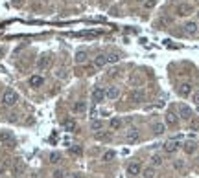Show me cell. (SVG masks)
I'll return each mask as SVG.
<instances>
[{"label": "cell", "mask_w": 199, "mask_h": 178, "mask_svg": "<svg viewBox=\"0 0 199 178\" xmlns=\"http://www.w3.org/2000/svg\"><path fill=\"white\" fill-rule=\"evenodd\" d=\"M17 101H19V94L13 88L4 90V94H2V105L4 107H13V105H17Z\"/></svg>", "instance_id": "cell-1"}, {"label": "cell", "mask_w": 199, "mask_h": 178, "mask_svg": "<svg viewBox=\"0 0 199 178\" xmlns=\"http://www.w3.org/2000/svg\"><path fill=\"white\" fill-rule=\"evenodd\" d=\"M179 118H181V120H185V121H190L192 118H194L192 108L186 107V105H179Z\"/></svg>", "instance_id": "cell-2"}, {"label": "cell", "mask_w": 199, "mask_h": 178, "mask_svg": "<svg viewBox=\"0 0 199 178\" xmlns=\"http://www.w3.org/2000/svg\"><path fill=\"white\" fill-rule=\"evenodd\" d=\"M140 140V132L137 130V128H129L127 134H126V143L127 145H133V143H137Z\"/></svg>", "instance_id": "cell-3"}, {"label": "cell", "mask_w": 199, "mask_h": 178, "mask_svg": "<svg viewBox=\"0 0 199 178\" xmlns=\"http://www.w3.org/2000/svg\"><path fill=\"white\" fill-rule=\"evenodd\" d=\"M0 143H4L8 147H15V138L11 136V132H8V130L0 132Z\"/></svg>", "instance_id": "cell-4"}, {"label": "cell", "mask_w": 199, "mask_h": 178, "mask_svg": "<svg viewBox=\"0 0 199 178\" xmlns=\"http://www.w3.org/2000/svg\"><path fill=\"white\" fill-rule=\"evenodd\" d=\"M127 99L131 103H140V101H144V92L142 90H131L127 94Z\"/></svg>", "instance_id": "cell-5"}, {"label": "cell", "mask_w": 199, "mask_h": 178, "mask_svg": "<svg viewBox=\"0 0 199 178\" xmlns=\"http://www.w3.org/2000/svg\"><path fill=\"white\" fill-rule=\"evenodd\" d=\"M92 101H94V103L105 101V90H103V88H100V86H96V88L92 90Z\"/></svg>", "instance_id": "cell-6"}, {"label": "cell", "mask_w": 199, "mask_h": 178, "mask_svg": "<svg viewBox=\"0 0 199 178\" xmlns=\"http://www.w3.org/2000/svg\"><path fill=\"white\" fill-rule=\"evenodd\" d=\"M192 6L190 4H179L177 6V15L179 17H188V15H192Z\"/></svg>", "instance_id": "cell-7"}, {"label": "cell", "mask_w": 199, "mask_h": 178, "mask_svg": "<svg viewBox=\"0 0 199 178\" xmlns=\"http://www.w3.org/2000/svg\"><path fill=\"white\" fill-rule=\"evenodd\" d=\"M177 92H179V96H181V97H188L192 94V85H190V83H183V85H179Z\"/></svg>", "instance_id": "cell-8"}, {"label": "cell", "mask_w": 199, "mask_h": 178, "mask_svg": "<svg viewBox=\"0 0 199 178\" xmlns=\"http://www.w3.org/2000/svg\"><path fill=\"white\" fill-rule=\"evenodd\" d=\"M105 97H107V99H111V101L118 99V97H120V90H118V86H109L107 90H105Z\"/></svg>", "instance_id": "cell-9"}, {"label": "cell", "mask_w": 199, "mask_h": 178, "mask_svg": "<svg viewBox=\"0 0 199 178\" xmlns=\"http://www.w3.org/2000/svg\"><path fill=\"white\" fill-rule=\"evenodd\" d=\"M177 149H179V140H177V138L168 140L166 143H164V151H166V152H175Z\"/></svg>", "instance_id": "cell-10"}, {"label": "cell", "mask_w": 199, "mask_h": 178, "mask_svg": "<svg viewBox=\"0 0 199 178\" xmlns=\"http://www.w3.org/2000/svg\"><path fill=\"white\" fill-rule=\"evenodd\" d=\"M72 112L74 114H85L87 112V103L85 101H76L72 105Z\"/></svg>", "instance_id": "cell-11"}, {"label": "cell", "mask_w": 199, "mask_h": 178, "mask_svg": "<svg viewBox=\"0 0 199 178\" xmlns=\"http://www.w3.org/2000/svg\"><path fill=\"white\" fill-rule=\"evenodd\" d=\"M142 173V167L137 164V162H133V164H129L127 165V175L129 176H138Z\"/></svg>", "instance_id": "cell-12"}, {"label": "cell", "mask_w": 199, "mask_h": 178, "mask_svg": "<svg viewBox=\"0 0 199 178\" xmlns=\"http://www.w3.org/2000/svg\"><path fill=\"white\" fill-rule=\"evenodd\" d=\"M185 33L186 35H197V22H194V20L186 22L185 24Z\"/></svg>", "instance_id": "cell-13"}, {"label": "cell", "mask_w": 199, "mask_h": 178, "mask_svg": "<svg viewBox=\"0 0 199 178\" xmlns=\"http://www.w3.org/2000/svg\"><path fill=\"white\" fill-rule=\"evenodd\" d=\"M50 63H52V59H50L48 55H43V57H39V61H37V68L39 70H46V68L50 66Z\"/></svg>", "instance_id": "cell-14"}, {"label": "cell", "mask_w": 199, "mask_h": 178, "mask_svg": "<svg viewBox=\"0 0 199 178\" xmlns=\"http://www.w3.org/2000/svg\"><path fill=\"white\" fill-rule=\"evenodd\" d=\"M30 86H33V88H39V86H43L44 85V79L41 77V75H32L30 77Z\"/></svg>", "instance_id": "cell-15"}, {"label": "cell", "mask_w": 199, "mask_h": 178, "mask_svg": "<svg viewBox=\"0 0 199 178\" xmlns=\"http://www.w3.org/2000/svg\"><path fill=\"white\" fill-rule=\"evenodd\" d=\"M122 125H124V121L120 118H113V120L109 121V128H111V130H120Z\"/></svg>", "instance_id": "cell-16"}, {"label": "cell", "mask_w": 199, "mask_h": 178, "mask_svg": "<svg viewBox=\"0 0 199 178\" xmlns=\"http://www.w3.org/2000/svg\"><path fill=\"white\" fill-rule=\"evenodd\" d=\"M63 127H65V130H68V132H74L76 130V127H78V123H76V120H65V123H63Z\"/></svg>", "instance_id": "cell-17"}, {"label": "cell", "mask_w": 199, "mask_h": 178, "mask_svg": "<svg viewBox=\"0 0 199 178\" xmlns=\"http://www.w3.org/2000/svg\"><path fill=\"white\" fill-rule=\"evenodd\" d=\"M107 64V55H96L94 57V66L96 68H103Z\"/></svg>", "instance_id": "cell-18"}, {"label": "cell", "mask_w": 199, "mask_h": 178, "mask_svg": "<svg viewBox=\"0 0 199 178\" xmlns=\"http://www.w3.org/2000/svg\"><path fill=\"white\" fill-rule=\"evenodd\" d=\"M78 64H85L87 61H89V57H87V52H83V50H79L78 53H76V59H74Z\"/></svg>", "instance_id": "cell-19"}, {"label": "cell", "mask_w": 199, "mask_h": 178, "mask_svg": "<svg viewBox=\"0 0 199 178\" xmlns=\"http://www.w3.org/2000/svg\"><path fill=\"white\" fill-rule=\"evenodd\" d=\"M166 123H168V125H177V114H175V112H168V114H166Z\"/></svg>", "instance_id": "cell-20"}, {"label": "cell", "mask_w": 199, "mask_h": 178, "mask_svg": "<svg viewBox=\"0 0 199 178\" xmlns=\"http://www.w3.org/2000/svg\"><path fill=\"white\" fill-rule=\"evenodd\" d=\"M142 176L144 178H153V176H155V167H146V169H144L142 171Z\"/></svg>", "instance_id": "cell-21"}, {"label": "cell", "mask_w": 199, "mask_h": 178, "mask_svg": "<svg viewBox=\"0 0 199 178\" xmlns=\"http://www.w3.org/2000/svg\"><path fill=\"white\" fill-rule=\"evenodd\" d=\"M114 160V152L113 151H105L102 156V162H113Z\"/></svg>", "instance_id": "cell-22"}, {"label": "cell", "mask_w": 199, "mask_h": 178, "mask_svg": "<svg viewBox=\"0 0 199 178\" xmlns=\"http://www.w3.org/2000/svg\"><path fill=\"white\" fill-rule=\"evenodd\" d=\"M91 128H92V130H102V128H103V123L102 121H100V120H94L92 123H91Z\"/></svg>", "instance_id": "cell-23"}, {"label": "cell", "mask_w": 199, "mask_h": 178, "mask_svg": "<svg viewBox=\"0 0 199 178\" xmlns=\"http://www.w3.org/2000/svg\"><path fill=\"white\" fill-rule=\"evenodd\" d=\"M161 164H162V156H161V154H155V156L151 158V165H153V167H159Z\"/></svg>", "instance_id": "cell-24"}, {"label": "cell", "mask_w": 199, "mask_h": 178, "mask_svg": "<svg viewBox=\"0 0 199 178\" xmlns=\"http://www.w3.org/2000/svg\"><path fill=\"white\" fill-rule=\"evenodd\" d=\"M164 128H166V127H164L162 123H157V125L153 127V130H155V134H157V136H161V134H164Z\"/></svg>", "instance_id": "cell-25"}, {"label": "cell", "mask_w": 199, "mask_h": 178, "mask_svg": "<svg viewBox=\"0 0 199 178\" xmlns=\"http://www.w3.org/2000/svg\"><path fill=\"white\" fill-rule=\"evenodd\" d=\"M157 6V0H144V7L146 9H153Z\"/></svg>", "instance_id": "cell-26"}, {"label": "cell", "mask_w": 199, "mask_h": 178, "mask_svg": "<svg viewBox=\"0 0 199 178\" xmlns=\"http://www.w3.org/2000/svg\"><path fill=\"white\" fill-rule=\"evenodd\" d=\"M185 151L188 152V154H192L194 151H196V143H192V141H188L186 145H185Z\"/></svg>", "instance_id": "cell-27"}, {"label": "cell", "mask_w": 199, "mask_h": 178, "mask_svg": "<svg viewBox=\"0 0 199 178\" xmlns=\"http://www.w3.org/2000/svg\"><path fill=\"white\" fill-rule=\"evenodd\" d=\"M96 140H102V141H105V140H109V132H96Z\"/></svg>", "instance_id": "cell-28"}, {"label": "cell", "mask_w": 199, "mask_h": 178, "mask_svg": "<svg viewBox=\"0 0 199 178\" xmlns=\"http://www.w3.org/2000/svg\"><path fill=\"white\" fill-rule=\"evenodd\" d=\"M190 130H199V120H190Z\"/></svg>", "instance_id": "cell-29"}, {"label": "cell", "mask_w": 199, "mask_h": 178, "mask_svg": "<svg viewBox=\"0 0 199 178\" xmlns=\"http://www.w3.org/2000/svg\"><path fill=\"white\" fill-rule=\"evenodd\" d=\"M21 171H22V162L17 158V160H15V175H19Z\"/></svg>", "instance_id": "cell-30"}, {"label": "cell", "mask_w": 199, "mask_h": 178, "mask_svg": "<svg viewBox=\"0 0 199 178\" xmlns=\"http://www.w3.org/2000/svg\"><path fill=\"white\" fill-rule=\"evenodd\" d=\"M59 160H61V156H59L57 152H52V154H50V162H52V164H59Z\"/></svg>", "instance_id": "cell-31"}, {"label": "cell", "mask_w": 199, "mask_h": 178, "mask_svg": "<svg viewBox=\"0 0 199 178\" xmlns=\"http://www.w3.org/2000/svg\"><path fill=\"white\" fill-rule=\"evenodd\" d=\"M118 59H120V57H118L116 53H109V55H107V63H116Z\"/></svg>", "instance_id": "cell-32"}, {"label": "cell", "mask_w": 199, "mask_h": 178, "mask_svg": "<svg viewBox=\"0 0 199 178\" xmlns=\"http://www.w3.org/2000/svg\"><path fill=\"white\" fill-rule=\"evenodd\" d=\"M54 178H65V173L61 169H56L54 171Z\"/></svg>", "instance_id": "cell-33"}, {"label": "cell", "mask_w": 199, "mask_h": 178, "mask_svg": "<svg viewBox=\"0 0 199 178\" xmlns=\"http://www.w3.org/2000/svg\"><path fill=\"white\" fill-rule=\"evenodd\" d=\"M81 147H70V154H81Z\"/></svg>", "instance_id": "cell-34"}, {"label": "cell", "mask_w": 199, "mask_h": 178, "mask_svg": "<svg viewBox=\"0 0 199 178\" xmlns=\"http://www.w3.org/2000/svg\"><path fill=\"white\" fill-rule=\"evenodd\" d=\"M173 167H175V169H183V162H181V160H177L175 164H173Z\"/></svg>", "instance_id": "cell-35"}, {"label": "cell", "mask_w": 199, "mask_h": 178, "mask_svg": "<svg viewBox=\"0 0 199 178\" xmlns=\"http://www.w3.org/2000/svg\"><path fill=\"white\" fill-rule=\"evenodd\" d=\"M194 103H196V105H199V94H196V96H194Z\"/></svg>", "instance_id": "cell-36"}, {"label": "cell", "mask_w": 199, "mask_h": 178, "mask_svg": "<svg viewBox=\"0 0 199 178\" xmlns=\"http://www.w3.org/2000/svg\"><path fill=\"white\" fill-rule=\"evenodd\" d=\"M57 77H65V70H59L57 72Z\"/></svg>", "instance_id": "cell-37"}, {"label": "cell", "mask_w": 199, "mask_h": 178, "mask_svg": "<svg viewBox=\"0 0 199 178\" xmlns=\"http://www.w3.org/2000/svg\"><path fill=\"white\" fill-rule=\"evenodd\" d=\"M2 55H4V50H2V48H0V59H2Z\"/></svg>", "instance_id": "cell-38"}, {"label": "cell", "mask_w": 199, "mask_h": 178, "mask_svg": "<svg viewBox=\"0 0 199 178\" xmlns=\"http://www.w3.org/2000/svg\"><path fill=\"white\" fill-rule=\"evenodd\" d=\"M0 156H2V149H0Z\"/></svg>", "instance_id": "cell-39"}, {"label": "cell", "mask_w": 199, "mask_h": 178, "mask_svg": "<svg viewBox=\"0 0 199 178\" xmlns=\"http://www.w3.org/2000/svg\"><path fill=\"white\" fill-rule=\"evenodd\" d=\"M138 2H144V0H138Z\"/></svg>", "instance_id": "cell-40"}, {"label": "cell", "mask_w": 199, "mask_h": 178, "mask_svg": "<svg viewBox=\"0 0 199 178\" xmlns=\"http://www.w3.org/2000/svg\"><path fill=\"white\" fill-rule=\"evenodd\" d=\"M197 17H199V13H197Z\"/></svg>", "instance_id": "cell-41"}, {"label": "cell", "mask_w": 199, "mask_h": 178, "mask_svg": "<svg viewBox=\"0 0 199 178\" xmlns=\"http://www.w3.org/2000/svg\"><path fill=\"white\" fill-rule=\"evenodd\" d=\"M74 2H76V0H74Z\"/></svg>", "instance_id": "cell-42"}]
</instances>
